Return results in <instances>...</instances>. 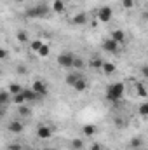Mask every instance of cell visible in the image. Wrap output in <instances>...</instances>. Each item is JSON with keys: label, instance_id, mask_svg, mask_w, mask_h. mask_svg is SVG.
<instances>
[{"label": "cell", "instance_id": "cell-6", "mask_svg": "<svg viewBox=\"0 0 148 150\" xmlns=\"http://www.w3.org/2000/svg\"><path fill=\"white\" fill-rule=\"evenodd\" d=\"M23 129H25V126H23V122H19V120H12V122L7 124V131H11V133H14V134L23 133Z\"/></svg>", "mask_w": 148, "mask_h": 150}, {"label": "cell", "instance_id": "cell-19", "mask_svg": "<svg viewBox=\"0 0 148 150\" xmlns=\"http://www.w3.org/2000/svg\"><path fill=\"white\" fill-rule=\"evenodd\" d=\"M101 65H103V59H99V58H91L89 59V67L91 68H101Z\"/></svg>", "mask_w": 148, "mask_h": 150}, {"label": "cell", "instance_id": "cell-27", "mask_svg": "<svg viewBox=\"0 0 148 150\" xmlns=\"http://www.w3.org/2000/svg\"><path fill=\"white\" fill-rule=\"evenodd\" d=\"M140 115H141V117H147L148 115V103H141V107H140Z\"/></svg>", "mask_w": 148, "mask_h": 150}, {"label": "cell", "instance_id": "cell-25", "mask_svg": "<svg viewBox=\"0 0 148 150\" xmlns=\"http://www.w3.org/2000/svg\"><path fill=\"white\" fill-rule=\"evenodd\" d=\"M18 112H19V115H25V117H28L30 115V108L26 107V105H19V108H18Z\"/></svg>", "mask_w": 148, "mask_h": 150}, {"label": "cell", "instance_id": "cell-17", "mask_svg": "<svg viewBox=\"0 0 148 150\" xmlns=\"http://www.w3.org/2000/svg\"><path fill=\"white\" fill-rule=\"evenodd\" d=\"M78 79H82V75L78 74V72H75V74H70L68 77H66V84H68V86H73V84L77 82V80H78Z\"/></svg>", "mask_w": 148, "mask_h": 150}, {"label": "cell", "instance_id": "cell-3", "mask_svg": "<svg viewBox=\"0 0 148 150\" xmlns=\"http://www.w3.org/2000/svg\"><path fill=\"white\" fill-rule=\"evenodd\" d=\"M72 63H73V56L68 54V52H61L58 56V65L61 68H72Z\"/></svg>", "mask_w": 148, "mask_h": 150}, {"label": "cell", "instance_id": "cell-4", "mask_svg": "<svg viewBox=\"0 0 148 150\" xmlns=\"http://www.w3.org/2000/svg\"><path fill=\"white\" fill-rule=\"evenodd\" d=\"M111 16H113V11H111V7H108V5H105V7H101L98 11V19L101 23H108L111 19Z\"/></svg>", "mask_w": 148, "mask_h": 150}, {"label": "cell", "instance_id": "cell-32", "mask_svg": "<svg viewBox=\"0 0 148 150\" xmlns=\"http://www.w3.org/2000/svg\"><path fill=\"white\" fill-rule=\"evenodd\" d=\"M131 145H132V147H140V145H141V140H140V138H132Z\"/></svg>", "mask_w": 148, "mask_h": 150}, {"label": "cell", "instance_id": "cell-37", "mask_svg": "<svg viewBox=\"0 0 148 150\" xmlns=\"http://www.w3.org/2000/svg\"><path fill=\"white\" fill-rule=\"evenodd\" d=\"M30 150H35V149H30Z\"/></svg>", "mask_w": 148, "mask_h": 150}, {"label": "cell", "instance_id": "cell-23", "mask_svg": "<svg viewBox=\"0 0 148 150\" xmlns=\"http://www.w3.org/2000/svg\"><path fill=\"white\" fill-rule=\"evenodd\" d=\"M84 59L82 58H73V63H72V67L73 68H77V70H80V68H84Z\"/></svg>", "mask_w": 148, "mask_h": 150}, {"label": "cell", "instance_id": "cell-29", "mask_svg": "<svg viewBox=\"0 0 148 150\" xmlns=\"http://www.w3.org/2000/svg\"><path fill=\"white\" fill-rule=\"evenodd\" d=\"M122 5L125 9H132L134 7V0H122Z\"/></svg>", "mask_w": 148, "mask_h": 150}, {"label": "cell", "instance_id": "cell-24", "mask_svg": "<svg viewBox=\"0 0 148 150\" xmlns=\"http://www.w3.org/2000/svg\"><path fill=\"white\" fill-rule=\"evenodd\" d=\"M16 38H18V42H28V33L25 32V30H21V32H18V35H16Z\"/></svg>", "mask_w": 148, "mask_h": 150}, {"label": "cell", "instance_id": "cell-26", "mask_svg": "<svg viewBox=\"0 0 148 150\" xmlns=\"http://www.w3.org/2000/svg\"><path fill=\"white\" fill-rule=\"evenodd\" d=\"M42 44H44L42 40H33V42L30 44V47H32V51H33V52H37L38 49H40V45H42Z\"/></svg>", "mask_w": 148, "mask_h": 150}, {"label": "cell", "instance_id": "cell-11", "mask_svg": "<svg viewBox=\"0 0 148 150\" xmlns=\"http://www.w3.org/2000/svg\"><path fill=\"white\" fill-rule=\"evenodd\" d=\"M72 87H73L75 91H78V93H82V91H85V89H87V82H85V79L82 77V79H78V80L75 82V84L72 86Z\"/></svg>", "mask_w": 148, "mask_h": 150}, {"label": "cell", "instance_id": "cell-13", "mask_svg": "<svg viewBox=\"0 0 148 150\" xmlns=\"http://www.w3.org/2000/svg\"><path fill=\"white\" fill-rule=\"evenodd\" d=\"M37 54L40 58H47L49 54H51V45H47V44H42L40 45V49L37 51Z\"/></svg>", "mask_w": 148, "mask_h": 150}, {"label": "cell", "instance_id": "cell-22", "mask_svg": "<svg viewBox=\"0 0 148 150\" xmlns=\"http://www.w3.org/2000/svg\"><path fill=\"white\" fill-rule=\"evenodd\" d=\"M136 89H138V94L141 96V98H147L148 93H147V87H145V84H136Z\"/></svg>", "mask_w": 148, "mask_h": 150}, {"label": "cell", "instance_id": "cell-10", "mask_svg": "<svg viewBox=\"0 0 148 150\" xmlns=\"http://www.w3.org/2000/svg\"><path fill=\"white\" fill-rule=\"evenodd\" d=\"M110 38H111V40H115V42L120 45V44L125 40V33H124L122 30H113V32H111V37H110Z\"/></svg>", "mask_w": 148, "mask_h": 150}, {"label": "cell", "instance_id": "cell-12", "mask_svg": "<svg viewBox=\"0 0 148 150\" xmlns=\"http://www.w3.org/2000/svg\"><path fill=\"white\" fill-rule=\"evenodd\" d=\"M52 11L58 12V14H63L65 12V2L63 0H54L52 2Z\"/></svg>", "mask_w": 148, "mask_h": 150}, {"label": "cell", "instance_id": "cell-30", "mask_svg": "<svg viewBox=\"0 0 148 150\" xmlns=\"http://www.w3.org/2000/svg\"><path fill=\"white\" fill-rule=\"evenodd\" d=\"M7 150H23V147L19 143H11V145H7Z\"/></svg>", "mask_w": 148, "mask_h": 150}, {"label": "cell", "instance_id": "cell-2", "mask_svg": "<svg viewBox=\"0 0 148 150\" xmlns=\"http://www.w3.org/2000/svg\"><path fill=\"white\" fill-rule=\"evenodd\" d=\"M47 12H49V7H47L45 4H38V5H35V7H32V9L26 11V18H30V19H38V18L47 16Z\"/></svg>", "mask_w": 148, "mask_h": 150}, {"label": "cell", "instance_id": "cell-7", "mask_svg": "<svg viewBox=\"0 0 148 150\" xmlns=\"http://www.w3.org/2000/svg\"><path fill=\"white\" fill-rule=\"evenodd\" d=\"M37 136L40 140H49V138L52 136V129H51L49 126H40L37 129Z\"/></svg>", "mask_w": 148, "mask_h": 150}, {"label": "cell", "instance_id": "cell-9", "mask_svg": "<svg viewBox=\"0 0 148 150\" xmlns=\"http://www.w3.org/2000/svg\"><path fill=\"white\" fill-rule=\"evenodd\" d=\"M103 49H105L106 52H117V51H118V44H117L115 40L108 38V40L103 42Z\"/></svg>", "mask_w": 148, "mask_h": 150}, {"label": "cell", "instance_id": "cell-34", "mask_svg": "<svg viewBox=\"0 0 148 150\" xmlns=\"http://www.w3.org/2000/svg\"><path fill=\"white\" fill-rule=\"evenodd\" d=\"M2 108H4V107H2V105H0V115H2Z\"/></svg>", "mask_w": 148, "mask_h": 150}, {"label": "cell", "instance_id": "cell-5", "mask_svg": "<svg viewBox=\"0 0 148 150\" xmlns=\"http://www.w3.org/2000/svg\"><path fill=\"white\" fill-rule=\"evenodd\" d=\"M32 89L37 93L38 96H47V94H49L47 84H45V82H42V80H35V82H33V86H32Z\"/></svg>", "mask_w": 148, "mask_h": 150}, {"label": "cell", "instance_id": "cell-1", "mask_svg": "<svg viewBox=\"0 0 148 150\" xmlns=\"http://www.w3.org/2000/svg\"><path fill=\"white\" fill-rule=\"evenodd\" d=\"M124 89H125V86L122 82H115V84L108 86V89H106V100L111 101V103L120 101L122 96H124Z\"/></svg>", "mask_w": 148, "mask_h": 150}, {"label": "cell", "instance_id": "cell-18", "mask_svg": "<svg viewBox=\"0 0 148 150\" xmlns=\"http://www.w3.org/2000/svg\"><path fill=\"white\" fill-rule=\"evenodd\" d=\"M11 101V94L7 93V91H0V105L4 107V105H7Z\"/></svg>", "mask_w": 148, "mask_h": 150}, {"label": "cell", "instance_id": "cell-8", "mask_svg": "<svg viewBox=\"0 0 148 150\" xmlns=\"http://www.w3.org/2000/svg\"><path fill=\"white\" fill-rule=\"evenodd\" d=\"M21 94L25 96L26 101H35V100L38 98V94L32 89V87H23V89H21Z\"/></svg>", "mask_w": 148, "mask_h": 150}, {"label": "cell", "instance_id": "cell-16", "mask_svg": "<svg viewBox=\"0 0 148 150\" xmlns=\"http://www.w3.org/2000/svg\"><path fill=\"white\" fill-rule=\"evenodd\" d=\"M101 68H103V72L106 75H110L115 72V65L113 63H110V61H103V65H101Z\"/></svg>", "mask_w": 148, "mask_h": 150}, {"label": "cell", "instance_id": "cell-14", "mask_svg": "<svg viewBox=\"0 0 148 150\" xmlns=\"http://www.w3.org/2000/svg\"><path fill=\"white\" fill-rule=\"evenodd\" d=\"M72 21H73V25H85V23H87V16H85L84 12H80V14H75Z\"/></svg>", "mask_w": 148, "mask_h": 150}, {"label": "cell", "instance_id": "cell-21", "mask_svg": "<svg viewBox=\"0 0 148 150\" xmlns=\"http://www.w3.org/2000/svg\"><path fill=\"white\" fill-rule=\"evenodd\" d=\"M12 101H14L16 105H25V103H26V100H25V96H23L21 93H18V94H14V98H12Z\"/></svg>", "mask_w": 148, "mask_h": 150}, {"label": "cell", "instance_id": "cell-15", "mask_svg": "<svg viewBox=\"0 0 148 150\" xmlns=\"http://www.w3.org/2000/svg\"><path fill=\"white\" fill-rule=\"evenodd\" d=\"M82 133H84L85 136H92V134L96 133V126H94V124H85V126L82 127Z\"/></svg>", "mask_w": 148, "mask_h": 150}, {"label": "cell", "instance_id": "cell-36", "mask_svg": "<svg viewBox=\"0 0 148 150\" xmlns=\"http://www.w3.org/2000/svg\"><path fill=\"white\" fill-rule=\"evenodd\" d=\"M45 150H58V149H45Z\"/></svg>", "mask_w": 148, "mask_h": 150}, {"label": "cell", "instance_id": "cell-35", "mask_svg": "<svg viewBox=\"0 0 148 150\" xmlns=\"http://www.w3.org/2000/svg\"><path fill=\"white\" fill-rule=\"evenodd\" d=\"M14 2H25V0H14Z\"/></svg>", "mask_w": 148, "mask_h": 150}, {"label": "cell", "instance_id": "cell-31", "mask_svg": "<svg viewBox=\"0 0 148 150\" xmlns=\"http://www.w3.org/2000/svg\"><path fill=\"white\" fill-rule=\"evenodd\" d=\"M7 56H9V52H7L4 47H0V61H2V59H5Z\"/></svg>", "mask_w": 148, "mask_h": 150}, {"label": "cell", "instance_id": "cell-33", "mask_svg": "<svg viewBox=\"0 0 148 150\" xmlns=\"http://www.w3.org/2000/svg\"><path fill=\"white\" fill-rule=\"evenodd\" d=\"M91 150H101V145L99 143H92L91 145Z\"/></svg>", "mask_w": 148, "mask_h": 150}, {"label": "cell", "instance_id": "cell-20", "mask_svg": "<svg viewBox=\"0 0 148 150\" xmlns=\"http://www.w3.org/2000/svg\"><path fill=\"white\" fill-rule=\"evenodd\" d=\"M21 89H23V87H21L19 84H11L7 93H9V94H18V93H21Z\"/></svg>", "mask_w": 148, "mask_h": 150}, {"label": "cell", "instance_id": "cell-28", "mask_svg": "<svg viewBox=\"0 0 148 150\" xmlns=\"http://www.w3.org/2000/svg\"><path fill=\"white\" fill-rule=\"evenodd\" d=\"M72 147H73L75 150L82 149V147H84V142H82V140H78V138H75L73 142H72Z\"/></svg>", "mask_w": 148, "mask_h": 150}]
</instances>
